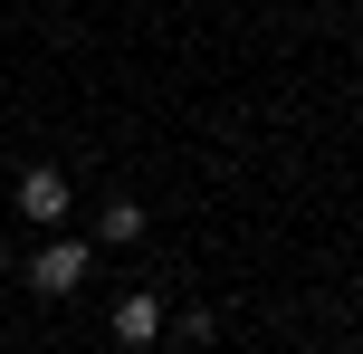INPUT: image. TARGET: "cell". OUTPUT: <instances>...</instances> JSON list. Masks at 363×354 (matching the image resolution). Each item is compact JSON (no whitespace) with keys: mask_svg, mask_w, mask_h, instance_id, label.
I'll list each match as a JSON object with an SVG mask.
<instances>
[{"mask_svg":"<svg viewBox=\"0 0 363 354\" xmlns=\"http://www.w3.org/2000/svg\"><path fill=\"white\" fill-rule=\"evenodd\" d=\"M86 268H96L86 240H48V249L29 259V287H38V297H77V287H86Z\"/></svg>","mask_w":363,"mask_h":354,"instance_id":"cell-1","label":"cell"},{"mask_svg":"<svg viewBox=\"0 0 363 354\" xmlns=\"http://www.w3.org/2000/svg\"><path fill=\"white\" fill-rule=\"evenodd\" d=\"M67 201H77V192H67L57 163H29V172H19V211H29V221H67Z\"/></svg>","mask_w":363,"mask_h":354,"instance_id":"cell-2","label":"cell"},{"mask_svg":"<svg viewBox=\"0 0 363 354\" xmlns=\"http://www.w3.org/2000/svg\"><path fill=\"white\" fill-rule=\"evenodd\" d=\"M153 336H163V306H153L144 287H134V297L115 306V345H134V354H153Z\"/></svg>","mask_w":363,"mask_h":354,"instance_id":"cell-3","label":"cell"},{"mask_svg":"<svg viewBox=\"0 0 363 354\" xmlns=\"http://www.w3.org/2000/svg\"><path fill=\"white\" fill-rule=\"evenodd\" d=\"M106 240H115V249L144 240V211H134V201H106Z\"/></svg>","mask_w":363,"mask_h":354,"instance_id":"cell-4","label":"cell"}]
</instances>
